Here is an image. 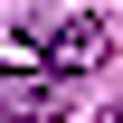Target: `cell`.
I'll list each match as a JSON object with an SVG mask.
<instances>
[{
    "mask_svg": "<svg viewBox=\"0 0 123 123\" xmlns=\"http://www.w3.org/2000/svg\"><path fill=\"white\" fill-rule=\"evenodd\" d=\"M29 38H38V57H47V76L57 85H76L95 57H104V10H66V19H29Z\"/></svg>",
    "mask_w": 123,
    "mask_h": 123,
    "instance_id": "1",
    "label": "cell"
},
{
    "mask_svg": "<svg viewBox=\"0 0 123 123\" xmlns=\"http://www.w3.org/2000/svg\"><path fill=\"white\" fill-rule=\"evenodd\" d=\"M10 95H19V66H0V114H10Z\"/></svg>",
    "mask_w": 123,
    "mask_h": 123,
    "instance_id": "2",
    "label": "cell"
},
{
    "mask_svg": "<svg viewBox=\"0 0 123 123\" xmlns=\"http://www.w3.org/2000/svg\"><path fill=\"white\" fill-rule=\"evenodd\" d=\"M104 123H123V104H114V114H104Z\"/></svg>",
    "mask_w": 123,
    "mask_h": 123,
    "instance_id": "3",
    "label": "cell"
}]
</instances>
